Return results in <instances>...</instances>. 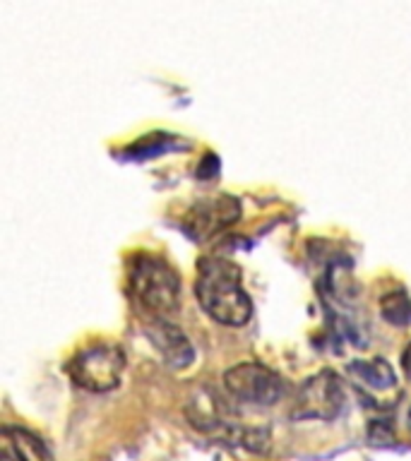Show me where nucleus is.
I'll return each mask as SVG.
<instances>
[{
  "instance_id": "1",
  "label": "nucleus",
  "mask_w": 411,
  "mask_h": 461,
  "mask_svg": "<svg viewBox=\"0 0 411 461\" xmlns=\"http://www.w3.org/2000/svg\"><path fill=\"white\" fill-rule=\"evenodd\" d=\"M195 295L200 308L226 327H243L252 315V301L241 284V269L226 258L200 259Z\"/></svg>"
},
{
  "instance_id": "2",
  "label": "nucleus",
  "mask_w": 411,
  "mask_h": 461,
  "mask_svg": "<svg viewBox=\"0 0 411 461\" xmlns=\"http://www.w3.org/2000/svg\"><path fill=\"white\" fill-rule=\"evenodd\" d=\"M130 291L151 317H169L180 305V276L166 259L140 252L130 265Z\"/></svg>"
},
{
  "instance_id": "3",
  "label": "nucleus",
  "mask_w": 411,
  "mask_h": 461,
  "mask_svg": "<svg viewBox=\"0 0 411 461\" xmlns=\"http://www.w3.org/2000/svg\"><path fill=\"white\" fill-rule=\"evenodd\" d=\"M123 370H125V353L121 346L108 341L82 346L68 366L72 382L94 394H104L118 387Z\"/></svg>"
},
{
  "instance_id": "4",
  "label": "nucleus",
  "mask_w": 411,
  "mask_h": 461,
  "mask_svg": "<svg viewBox=\"0 0 411 461\" xmlns=\"http://www.w3.org/2000/svg\"><path fill=\"white\" fill-rule=\"evenodd\" d=\"M224 384L236 402L252 406H272L284 394L279 375L260 363H238L224 373Z\"/></svg>"
},
{
  "instance_id": "5",
  "label": "nucleus",
  "mask_w": 411,
  "mask_h": 461,
  "mask_svg": "<svg viewBox=\"0 0 411 461\" xmlns=\"http://www.w3.org/2000/svg\"><path fill=\"white\" fill-rule=\"evenodd\" d=\"M344 403V389L342 380L332 370L313 375L296 389L294 403H291V418H320V420H332L342 411Z\"/></svg>"
},
{
  "instance_id": "6",
  "label": "nucleus",
  "mask_w": 411,
  "mask_h": 461,
  "mask_svg": "<svg viewBox=\"0 0 411 461\" xmlns=\"http://www.w3.org/2000/svg\"><path fill=\"white\" fill-rule=\"evenodd\" d=\"M241 219V202L231 194H212L202 197L187 209L183 229L195 240H207V238L222 233Z\"/></svg>"
},
{
  "instance_id": "7",
  "label": "nucleus",
  "mask_w": 411,
  "mask_h": 461,
  "mask_svg": "<svg viewBox=\"0 0 411 461\" xmlns=\"http://www.w3.org/2000/svg\"><path fill=\"white\" fill-rule=\"evenodd\" d=\"M144 331L171 367H186L195 358V348L186 334L164 317H151L150 322L144 324Z\"/></svg>"
},
{
  "instance_id": "8",
  "label": "nucleus",
  "mask_w": 411,
  "mask_h": 461,
  "mask_svg": "<svg viewBox=\"0 0 411 461\" xmlns=\"http://www.w3.org/2000/svg\"><path fill=\"white\" fill-rule=\"evenodd\" d=\"M0 461H53V454L34 432L5 425L0 430Z\"/></svg>"
},
{
  "instance_id": "9",
  "label": "nucleus",
  "mask_w": 411,
  "mask_h": 461,
  "mask_svg": "<svg viewBox=\"0 0 411 461\" xmlns=\"http://www.w3.org/2000/svg\"><path fill=\"white\" fill-rule=\"evenodd\" d=\"M352 375L370 389H389L397 384L395 370L388 366V360H366V363H352Z\"/></svg>"
},
{
  "instance_id": "10",
  "label": "nucleus",
  "mask_w": 411,
  "mask_h": 461,
  "mask_svg": "<svg viewBox=\"0 0 411 461\" xmlns=\"http://www.w3.org/2000/svg\"><path fill=\"white\" fill-rule=\"evenodd\" d=\"M380 312L389 324L406 327L411 322V301L404 291H392L380 301Z\"/></svg>"
},
{
  "instance_id": "11",
  "label": "nucleus",
  "mask_w": 411,
  "mask_h": 461,
  "mask_svg": "<svg viewBox=\"0 0 411 461\" xmlns=\"http://www.w3.org/2000/svg\"><path fill=\"white\" fill-rule=\"evenodd\" d=\"M402 366H404V373H406V377H409L411 382V344L402 351Z\"/></svg>"
},
{
  "instance_id": "12",
  "label": "nucleus",
  "mask_w": 411,
  "mask_h": 461,
  "mask_svg": "<svg viewBox=\"0 0 411 461\" xmlns=\"http://www.w3.org/2000/svg\"><path fill=\"white\" fill-rule=\"evenodd\" d=\"M409 423H411V411H409Z\"/></svg>"
}]
</instances>
